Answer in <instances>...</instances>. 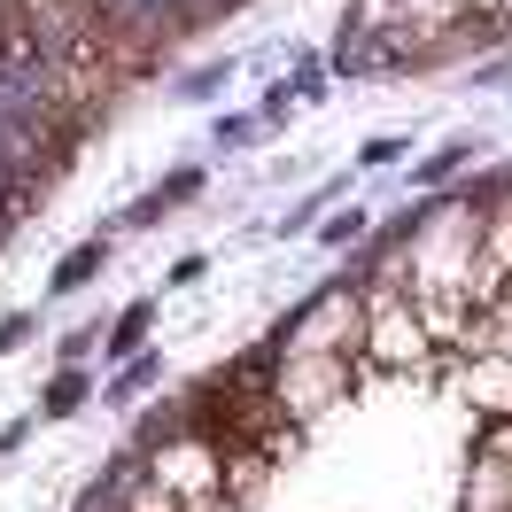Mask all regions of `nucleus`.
<instances>
[{"label":"nucleus","mask_w":512,"mask_h":512,"mask_svg":"<svg viewBox=\"0 0 512 512\" xmlns=\"http://www.w3.org/2000/svg\"><path fill=\"white\" fill-rule=\"evenodd\" d=\"M357 303H365V334H357V357H365V365H381V373H419V365L435 357L419 311L404 303V264H396V249H388V264L357 288Z\"/></svg>","instance_id":"nucleus-1"},{"label":"nucleus","mask_w":512,"mask_h":512,"mask_svg":"<svg viewBox=\"0 0 512 512\" xmlns=\"http://www.w3.org/2000/svg\"><path fill=\"white\" fill-rule=\"evenodd\" d=\"M16 334H24V319H8V326H0V357H8V342H16Z\"/></svg>","instance_id":"nucleus-12"},{"label":"nucleus","mask_w":512,"mask_h":512,"mask_svg":"<svg viewBox=\"0 0 512 512\" xmlns=\"http://www.w3.org/2000/svg\"><path fill=\"white\" fill-rule=\"evenodd\" d=\"M125 512H187L156 474H125Z\"/></svg>","instance_id":"nucleus-7"},{"label":"nucleus","mask_w":512,"mask_h":512,"mask_svg":"<svg viewBox=\"0 0 512 512\" xmlns=\"http://www.w3.org/2000/svg\"><path fill=\"white\" fill-rule=\"evenodd\" d=\"M458 512H512V466L505 458H466V497Z\"/></svg>","instance_id":"nucleus-6"},{"label":"nucleus","mask_w":512,"mask_h":512,"mask_svg":"<svg viewBox=\"0 0 512 512\" xmlns=\"http://www.w3.org/2000/svg\"><path fill=\"white\" fill-rule=\"evenodd\" d=\"M78 396H86V381H78V373H63V381L47 388V412L63 419V412H70V404H78Z\"/></svg>","instance_id":"nucleus-11"},{"label":"nucleus","mask_w":512,"mask_h":512,"mask_svg":"<svg viewBox=\"0 0 512 512\" xmlns=\"http://www.w3.org/2000/svg\"><path fill=\"white\" fill-rule=\"evenodd\" d=\"M148 474H156L179 505H218V497H225V443H218V435H202V427H179V435H163V443H156Z\"/></svg>","instance_id":"nucleus-4"},{"label":"nucleus","mask_w":512,"mask_h":512,"mask_svg":"<svg viewBox=\"0 0 512 512\" xmlns=\"http://www.w3.org/2000/svg\"><path fill=\"white\" fill-rule=\"evenodd\" d=\"M474 458H505V466H512V419H481Z\"/></svg>","instance_id":"nucleus-9"},{"label":"nucleus","mask_w":512,"mask_h":512,"mask_svg":"<svg viewBox=\"0 0 512 512\" xmlns=\"http://www.w3.org/2000/svg\"><path fill=\"white\" fill-rule=\"evenodd\" d=\"M466 396L481 419H512V357H466Z\"/></svg>","instance_id":"nucleus-5"},{"label":"nucleus","mask_w":512,"mask_h":512,"mask_svg":"<svg viewBox=\"0 0 512 512\" xmlns=\"http://www.w3.org/2000/svg\"><path fill=\"white\" fill-rule=\"evenodd\" d=\"M396 8H404V0H357L350 16H342V47H357L373 24H396Z\"/></svg>","instance_id":"nucleus-8"},{"label":"nucleus","mask_w":512,"mask_h":512,"mask_svg":"<svg viewBox=\"0 0 512 512\" xmlns=\"http://www.w3.org/2000/svg\"><path fill=\"white\" fill-rule=\"evenodd\" d=\"M264 396L288 427H319L326 412H342L357 396V357H272Z\"/></svg>","instance_id":"nucleus-2"},{"label":"nucleus","mask_w":512,"mask_h":512,"mask_svg":"<svg viewBox=\"0 0 512 512\" xmlns=\"http://www.w3.org/2000/svg\"><path fill=\"white\" fill-rule=\"evenodd\" d=\"M357 334H365V303H357L350 280H334V288H319L288 319L272 357H357Z\"/></svg>","instance_id":"nucleus-3"},{"label":"nucleus","mask_w":512,"mask_h":512,"mask_svg":"<svg viewBox=\"0 0 512 512\" xmlns=\"http://www.w3.org/2000/svg\"><path fill=\"white\" fill-rule=\"evenodd\" d=\"M94 264H101V241H86V249H78V256L63 264V272H55V288H78V280H86Z\"/></svg>","instance_id":"nucleus-10"}]
</instances>
